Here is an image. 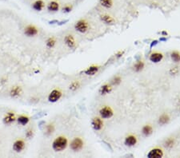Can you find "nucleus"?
<instances>
[{
    "label": "nucleus",
    "instance_id": "nucleus-1",
    "mask_svg": "<svg viewBox=\"0 0 180 158\" xmlns=\"http://www.w3.org/2000/svg\"><path fill=\"white\" fill-rule=\"evenodd\" d=\"M68 145V140L65 137L60 136L56 138L52 143V149L55 152H61L64 150Z\"/></svg>",
    "mask_w": 180,
    "mask_h": 158
},
{
    "label": "nucleus",
    "instance_id": "nucleus-2",
    "mask_svg": "<svg viewBox=\"0 0 180 158\" xmlns=\"http://www.w3.org/2000/svg\"><path fill=\"white\" fill-rule=\"evenodd\" d=\"M89 27V22H87L86 19H80L75 25V29L78 32L82 34L86 33L87 31H88Z\"/></svg>",
    "mask_w": 180,
    "mask_h": 158
},
{
    "label": "nucleus",
    "instance_id": "nucleus-3",
    "mask_svg": "<svg viewBox=\"0 0 180 158\" xmlns=\"http://www.w3.org/2000/svg\"><path fill=\"white\" fill-rule=\"evenodd\" d=\"M100 118L102 119H109L114 115V110L109 105H104L99 109Z\"/></svg>",
    "mask_w": 180,
    "mask_h": 158
},
{
    "label": "nucleus",
    "instance_id": "nucleus-4",
    "mask_svg": "<svg viewBox=\"0 0 180 158\" xmlns=\"http://www.w3.org/2000/svg\"><path fill=\"white\" fill-rule=\"evenodd\" d=\"M71 149L73 150L74 152H78L80 151L83 147V140L82 138L80 137H75L74 138L72 141L71 142Z\"/></svg>",
    "mask_w": 180,
    "mask_h": 158
},
{
    "label": "nucleus",
    "instance_id": "nucleus-5",
    "mask_svg": "<svg viewBox=\"0 0 180 158\" xmlns=\"http://www.w3.org/2000/svg\"><path fill=\"white\" fill-rule=\"evenodd\" d=\"M91 125H92V128H93L95 131H99V130H101V129L103 128V125H104L102 118H99V117L94 118L93 119H92V121H91Z\"/></svg>",
    "mask_w": 180,
    "mask_h": 158
},
{
    "label": "nucleus",
    "instance_id": "nucleus-6",
    "mask_svg": "<svg viewBox=\"0 0 180 158\" xmlns=\"http://www.w3.org/2000/svg\"><path fill=\"white\" fill-rule=\"evenodd\" d=\"M62 97V92L59 89H55L51 92V94L48 96V101L50 102H56L59 100Z\"/></svg>",
    "mask_w": 180,
    "mask_h": 158
},
{
    "label": "nucleus",
    "instance_id": "nucleus-7",
    "mask_svg": "<svg viewBox=\"0 0 180 158\" xmlns=\"http://www.w3.org/2000/svg\"><path fill=\"white\" fill-rule=\"evenodd\" d=\"M164 153L162 149L160 148H154L151 149L150 152L147 153V157L148 158H161L163 156Z\"/></svg>",
    "mask_w": 180,
    "mask_h": 158
},
{
    "label": "nucleus",
    "instance_id": "nucleus-8",
    "mask_svg": "<svg viewBox=\"0 0 180 158\" xmlns=\"http://www.w3.org/2000/svg\"><path fill=\"white\" fill-rule=\"evenodd\" d=\"M65 44L67 45V47L70 49H75L76 47V41L75 38L72 34H67L64 38Z\"/></svg>",
    "mask_w": 180,
    "mask_h": 158
},
{
    "label": "nucleus",
    "instance_id": "nucleus-9",
    "mask_svg": "<svg viewBox=\"0 0 180 158\" xmlns=\"http://www.w3.org/2000/svg\"><path fill=\"white\" fill-rule=\"evenodd\" d=\"M38 33V29H37L35 26H32V25H29V26H27V27L25 28L24 34L27 37H34V36L37 35Z\"/></svg>",
    "mask_w": 180,
    "mask_h": 158
},
{
    "label": "nucleus",
    "instance_id": "nucleus-10",
    "mask_svg": "<svg viewBox=\"0 0 180 158\" xmlns=\"http://www.w3.org/2000/svg\"><path fill=\"white\" fill-rule=\"evenodd\" d=\"M138 142V139L136 137V136L135 135H132V134H130L127 137H126L124 140L125 145L128 146V147H132V146H135V145L137 144Z\"/></svg>",
    "mask_w": 180,
    "mask_h": 158
},
{
    "label": "nucleus",
    "instance_id": "nucleus-11",
    "mask_svg": "<svg viewBox=\"0 0 180 158\" xmlns=\"http://www.w3.org/2000/svg\"><path fill=\"white\" fill-rule=\"evenodd\" d=\"M99 69L100 66H98V65H92V66H89L88 68H87L83 72H84V74H86V75L93 76L98 73Z\"/></svg>",
    "mask_w": 180,
    "mask_h": 158
},
{
    "label": "nucleus",
    "instance_id": "nucleus-12",
    "mask_svg": "<svg viewBox=\"0 0 180 158\" xmlns=\"http://www.w3.org/2000/svg\"><path fill=\"white\" fill-rule=\"evenodd\" d=\"M163 54L159 52H154L150 55V61L154 63H158L162 60Z\"/></svg>",
    "mask_w": 180,
    "mask_h": 158
},
{
    "label": "nucleus",
    "instance_id": "nucleus-13",
    "mask_svg": "<svg viewBox=\"0 0 180 158\" xmlns=\"http://www.w3.org/2000/svg\"><path fill=\"white\" fill-rule=\"evenodd\" d=\"M15 121V115L12 112H8L3 118V123L5 125H10Z\"/></svg>",
    "mask_w": 180,
    "mask_h": 158
},
{
    "label": "nucleus",
    "instance_id": "nucleus-14",
    "mask_svg": "<svg viewBox=\"0 0 180 158\" xmlns=\"http://www.w3.org/2000/svg\"><path fill=\"white\" fill-rule=\"evenodd\" d=\"M25 148V143L22 140H17L14 143L13 149L17 153L22 152Z\"/></svg>",
    "mask_w": 180,
    "mask_h": 158
},
{
    "label": "nucleus",
    "instance_id": "nucleus-15",
    "mask_svg": "<svg viewBox=\"0 0 180 158\" xmlns=\"http://www.w3.org/2000/svg\"><path fill=\"white\" fill-rule=\"evenodd\" d=\"M100 18H101V20L102 22L107 25H113L115 23V18L112 16L110 15H107V14L102 15L100 16Z\"/></svg>",
    "mask_w": 180,
    "mask_h": 158
},
{
    "label": "nucleus",
    "instance_id": "nucleus-16",
    "mask_svg": "<svg viewBox=\"0 0 180 158\" xmlns=\"http://www.w3.org/2000/svg\"><path fill=\"white\" fill-rule=\"evenodd\" d=\"M112 91V86L110 84H104L100 87L99 94L101 95H107Z\"/></svg>",
    "mask_w": 180,
    "mask_h": 158
},
{
    "label": "nucleus",
    "instance_id": "nucleus-17",
    "mask_svg": "<svg viewBox=\"0 0 180 158\" xmlns=\"http://www.w3.org/2000/svg\"><path fill=\"white\" fill-rule=\"evenodd\" d=\"M142 134L143 136L149 137L153 134V127L151 125H146L142 127Z\"/></svg>",
    "mask_w": 180,
    "mask_h": 158
},
{
    "label": "nucleus",
    "instance_id": "nucleus-18",
    "mask_svg": "<svg viewBox=\"0 0 180 158\" xmlns=\"http://www.w3.org/2000/svg\"><path fill=\"white\" fill-rule=\"evenodd\" d=\"M170 116L167 114H162V115H160L158 118V124L160 125H167V123L170 121Z\"/></svg>",
    "mask_w": 180,
    "mask_h": 158
},
{
    "label": "nucleus",
    "instance_id": "nucleus-19",
    "mask_svg": "<svg viewBox=\"0 0 180 158\" xmlns=\"http://www.w3.org/2000/svg\"><path fill=\"white\" fill-rule=\"evenodd\" d=\"M22 94V88L20 86H14L10 91V94L13 98H17Z\"/></svg>",
    "mask_w": 180,
    "mask_h": 158
},
{
    "label": "nucleus",
    "instance_id": "nucleus-20",
    "mask_svg": "<svg viewBox=\"0 0 180 158\" xmlns=\"http://www.w3.org/2000/svg\"><path fill=\"white\" fill-rule=\"evenodd\" d=\"M44 6V2H43L42 0H36L35 2L33 3V5H32V7H33V9L35 10V11H41L43 9Z\"/></svg>",
    "mask_w": 180,
    "mask_h": 158
},
{
    "label": "nucleus",
    "instance_id": "nucleus-21",
    "mask_svg": "<svg viewBox=\"0 0 180 158\" xmlns=\"http://www.w3.org/2000/svg\"><path fill=\"white\" fill-rule=\"evenodd\" d=\"M47 9L49 11H53V12L58 11V9H59V4L56 1H52L47 6Z\"/></svg>",
    "mask_w": 180,
    "mask_h": 158
},
{
    "label": "nucleus",
    "instance_id": "nucleus-22",
    "mask_svg": "<svg viewBox=\"0 0 180 158\" xmlns=\"http://www.w3.org/2000/svg\"><path fill=\"white\" fill-rule=\"evenodd\" d=\"M145 66V63L143 61L138 60L137 61L135 64H134V69L135 72H140L142 71L143 68Z\"/></svg>",
    "mask_w": 180,
    "mask_h": 158
},
{
    "label": "nucleus",
    "instance_id": "nucleus-23",
    "mask_svg": "<svg viewBox=\"0 0 180 158\" xmlns=\"http://www.w3.org/2000/svg\"><path fill=\"white\" fill-rule=\"evenodd\" d=\"M99 3L104 8L110 9L113 6V0H99Z\"/></svg>",
    "mask_w": 180,
    "mask_h": 158
},
{
    "label": "nucleus",
    "instance_id": "nucleus-24",
    "mask_svg": "<svg viewBox=\"0 0 180 158\" xmlns=\"http://www.w3.org/2000/svg\"><path fill=\"white\" fill-rule=\"evenodd\" d=\"M175 140L173 137H168L164 141V146L166 148H168V149H171L175 145Z\"/></svg>",
    "mask_w": 180,
    "mask_h": 158
},
{
    "label": "nucleus",
    "instance_id": "nucleus-25",
    "mask_svg": "<svg viewBox=\"0 0 180 158\" xmlns=\"http://www.w3.org/2000/svg\"><path fill=\"white\" fill-rule=\"evenodd\" d=\"M29 118L27 116H24V115H22V116H20L19 118L17 119L18 121V122L19 125H26L27 123L29 122Z\"/></svg>",
    "mask_w": 180,
    "mask_h": 158
},
{
    "label": "nucleus",
    "instance_id": "nucleus-26",
    "mask_svg": "<svg viewBox=\"0 0 180 158\" xmlns=\"http://www.w3.org/2000/svg\"><path fill=\"white\" fill-rule=\"evenodd\" d=\"M56 44V39L54 37H50L49 38H47V40L46 41V45L48 48H53Z\"/></svg>",
    "mask_w": 180,
    "mask_h": 158
},
{
    "label": "nucleus",
    "instance_id": "nucleus-27",
    "mask_svg": "<svg viewBox=\"0 0 180 158\" xmlns=\"http://www.w3.org/2000/svg\"><path fill=\"white\" fill-rule=\"evenodd\" d=\"M171 59L173 60L175 63H180V53L178 51H173L171 54Z\"/></svg>",
    "mask_w": 180,
    "mask_h": 158
},
{
    "label": "nucleus",
    "instance_id": "nucleus-28",
    "mask_svg": "<svg viewBox=\"0 0 180 158\" xmlns=\"http://www.w3.org/2000/svg\"><path fill=\"white\" fill-rule=\"evenodd\" d=\"M55 132V126L52 124H49L46 126V129H45V134L47 136H50Z\"/></svg>",
    "mask_w": 180,
    "mask_h": 158
},
{
    "label": "nucleus",
    "instance_id": "nucleus-29",
    "mask_svg": "<svg viewBox=\"0 0 180 158\" xmlns=\"http://www.w3.org/2000/svg\"><path fill=\"white\" fill-rule=\"evenodd\" d=\"M80 87V82L78 81H73L70 85V89L72 91H75Z\"/></svg>",
    "mask_w": 180,
    "mask_h": 158
},
{
    "label": "nucleus",
    "instance_id": "nucleus-30",
    "mask_svg": "<svg viewBox=\"0 0 180 158\" xmlns=\"http://www.w3.org/2000/svg\"><path fill=\"white\" fill-rule=\"evenodd\" d=\"M121 82H122V78L119 75L115 76L112 78V80H111V84L113 85H118Z\"/></svg>",
    "mask_w": 180,
    "mask_h": 158
},
{
    "label": "nucleus",
    "instance_id": "nucleus-31",
    "mask_svg": "<svg viewBox=\"0 0 180 158\" xmlns=\"http://www.w3.org/2000/svg\"><path fill=\"white\" fill-rule=\"evenodd\" d=\"M34 136V131L32 130V129H27V131L26 132V137H27L28 139H31V138L33 137Z\"/></svg>",
    "mask_w": 180,
    "mask_h": 158
},
{
    "label": "nucleus",
    "instance_id": "nucleus-32",
    "mask_svg": "<svg viewBox=\"0 0 180 158\" xmlns=\"http://www.w3.org/2000/svg\"><path fill=\"white\" fill-rule=\"evenodd\" d=\"M71 10H72V6H71V5H67L62 8V11L64 13H69L71 11Z\"/></svg>",
    "mask_w": 180,
    "mask_h": 158
},
{
    "label": "nucleus",
    "instance_id": "nucleus-33",
    "mask_svg": "<svg viewBox=\"0 0 180 158\" xmlns=\"http://www.w3.org/2000/svg\"><path fill=\"white\" fill-rule=\"evenodd\" d=\"M178 67H173V68H171V69H170V73H171V74H178Z\"/></svg>",
    "mask_w": 180,
    "mask_h": 158
},
{
    "label": "nucleus",
    "instance_id": "nucleus-34",
    "mask_svg": "<svg viewBox=\"0 0 180 158\" xmlns=\"http://www.w3.org/2000/svg\"><path fill=\"white\" fill-rule=\"evenodd\" d=\"M123 53H124V51H122V50H119V51H118V53H116L115 57L117 58H121V57H122V55H123Z\"/></svg>",
    "mask_w": 180,
    "mask_h": 158
},
{
    "label": "nucleus",
    "instance_id": "nucleus-35",
    "mask_svg": "<svg viewBox=\"0 0 180 158\" xmlns=\"http://www.w3.org/2000/svg\"><path fill=\"white\" fill-rule=\"evenodd\" d=\"M157 43H158V41H153V42H152V43H151V47H153V46H155Z\"/></svg>",
    "mask_w": 180,
    "mask_h": 158
},
{
    "label": "nucleus",
    "instance_id": "nucleus-36",
    "mask_svg": "<svg viewBox=\"0 0 180 158\" xmlns=\"http://www.w3.org/2000/svg\"><path fill=\"white\" fill-rule=\"evenodd\" d=\"M162 34H165V35H167V33L166 31H163V32H162Z\"/></svg>",
    "mask_w": 180,
    "mask_h": 158
}]
</instances>
